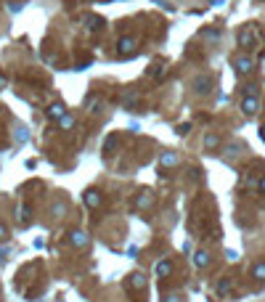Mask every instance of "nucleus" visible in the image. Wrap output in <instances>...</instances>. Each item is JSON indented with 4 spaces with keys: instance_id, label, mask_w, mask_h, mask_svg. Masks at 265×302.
<instances>
[{
    "instance_id": "18",
    "label": "nucleus",
    "mask_w": 265,
    "mask_h": 302,
    "mask_svg": "<svg viewBox=\"0 0 265 302\" xmlns=\"http://www.w3.org/2000/svg\"><path fill=\"white\" fill-rule=\"evenodd\" d=\"M5 239H8V231H5L3 226H0V241H5Z\"/></svg>"
},
{
    "instance_id": "9",
    "label": "nucleus",
    "mask_w": 265,
    "mask_h": 302,
    "mask_svg": "<svg viewBox=\"0 0 265 302\" xmlns=\"http://www.w3.org/2000/svg\"><path fill=\"white\" fill-rule=\"evenodd\" d=\"M144 284H146V278H144L141 273H133V276H130V286H133V289H141Z\"/></svg>"
},
{
    "instance_id": "8",
    "label": "nucleus",
    "mask_w": 265,
    "mask_h": 302,
    "mask_svg": "<svg viewBox=\"0 0 265 302\" xmlns=\"http://www.w3.org/2000/svg\"><path fill=\"white\" fill-rule=\"evenodd\" d=\"M48 117H50V120H61V117H64V106H61V103H53V106L48 109Z\"/></svg>"
},
{
    "instance_id": "6",
    "label": "nucleus",
    "mask_w": 265,
    "mask_h": 302,
    "mask_svg": "<svg viewBox=\"0 0 265 302\" xmlns=\"http://www.w3.org/2000/svg\"><path fill=\"white\" fill-rule=\"evenodd\" d=\"M85 204L93 207V209L101 207V194H98V191H88V194H85Z\"/></svg>"
},
{
    "instance_id": "1",
    "label": "nucleus",
    "mask_w": 265,
    "mask_h": 302,
    "mask_svg": "<svg viewBox=\"0 0 265 302\" xmlns=\"http://www.w3.org/2000/svg\"><path fill=\"white\" fill-rule=\"evenodd\" d=\"M257 40H260V35H257L255 27H241L239 29V45H241V48H255Z\"/></svg>"
},
{
    "instance_id": "14",
    "label": "nucleus",
    "mask_w": 265,
    "mask_h": 302,
    "mask_svg": "<svg viewBox=\"0 0 265 302\" xmlns=\"http://www.w3.org/2000/svg\"><path fill=\"white\" fill-rule=\"evenodd\" d=\"M88 109L93 111V114H98V98H96V96H90V98H88Z\"/></svg>"
},
{
    "instance_id": "7",
    "label": "nucleus",
    "mask_w": 265,
    "mask_h": 302,
    "mask_svg": "<svg viewBox=\"0 0 265 302\" xmlns=\"http://www.w3.org/2000/svg\"><path fill=\"white\" fill-rule=\"evenodd\" d=\"M252 276H255L257 281H265V262H263V260L252 265Z\"/></svg>"
},
{
    "instance_id": "20",
    "label": "nucleus",
    "mask_w": 265,
    "mask_h": 302,
    "mask_svg": "<svg viewBox=\"0 0 265 302\" xmlns=\"http://www.w3.org/2000/svg\"><path fill=\"white\" fill-rule=\"evenodd\" d=\"M210 3H212V5H223V0H210Z\"/></svg>"
},
{
    "instance_id": "13",
    "label": "nucleus",
    "mask_w": 265,
    "mask_h": 302,
    "mask_svg": "<svg viewBox=\"0 0 265 302\" xmlns=\"http://www.w3.org/2000/svg\"><path fill=\"white\" fill-rule=\"evenodd\" d=\"M217 143H220V138H217V135H207V138H204V146H207V149H215Z\"/></svg>"
},
{
    "instance_id": "10",
    "label": "nucleus",
    "mask_w": 265,
    "mask_h": 302,
    "mask_svg": "<svg viewBox=\"0 0 265 302\" xmlns=\"http://www.w3.org/2000/svg\"><path fill=\"white\" fill-rule=\"evenodd\" d=\"M193 262H196V268H204L210 262V257H207V252H196L193 254Z\"/></svg>"
},
{
    "instance_id": "19",
    "label": "nucleus",
    "mask_w": 265,
    "mask_h": 302,
    "mask_svg": "<svg viewBox=\"0 0 265 302\" xmlns=\"http://www.w3.org/2000/svg\"><path fill=\"white\" fill-rule=\"evenodd\" d=\"M165 302H180L178 294H170V297H165Z\"/></svg>"
},
{
    "instance_id": "21",
    "label": "nucleus",
    "mask_w": 265,
    "mask_h": 302,
    "mask_svg": "<svg viewBox=\"0 0 265 302\" xmlns=\"http://www.w3.org/2000/svg\"><path fill=\"white\" fill-rule=\"evenodd\" d=\"M260 188H263V194H265V178H263V183H260Z\"/></svg>"
},
{
    "instance_id": "5",
    "label": "nucleus",
    "mask_w": 265,
    "mask_h": 302,
    "mask_svg": "<svg viewBox=\"0 0 265 302\" xmlns=\"http://www.w3.org/2000/svg\"><path fill=\"white\" fill-rule=\"evenodd\" d=\"M69 241H72L74 247H82V249L90 244V241H88V233H82V231H72V233H69Z\"/></svg>"
},
{
    "instance_id": "12",
    "label": "nucleus",
    "mask_w": 265,
    "mask_h": 302,
    "mask_svg": "<svg viewBox=\"0 0 265 302\" xmlns=\"http://www.w3.org/2000/svg\"><path fill=\"white\" fill-rule=\"evenodd\" d=\"M151 201H154V199H151V196H148V194H146V196L141 194L138 199H135V207H151Z\"/></svg>"
},
{
    "instance_id": "15",
    "label": "nucleus",
    "mask_w": 265,
    "mask_h": 302,
    "mask_svg": "<svg viewBox=\"0 0 265 302\" xmlns=\"http://www.w3.org/2000/svg\"><path fill=\"white\" fill-rule=\"evenodd\" d=\"M178 156L175 154H162V165H175Z\"/></svg>"
},
{
    "instance_id": "4",
    "label": "nucleus",
    "mask_w": 265,
    "mask_h": 302,
    "mask_svg": "<svg viewBox=\"0 0 265 302\" xmlns=\"http://www.w3.org/2000/svg\"><path fill=\"white\" fill-rule=\"evenodd\" d=\"M135 48H138V45H135L133 37H125V40H120V56H122V58L133 56V53H135Z\"/></svg>"
},
{
    "instance_id": "11",
    "label": "nucleus",
    "mask_w": 265,
    "mask_h": 302,
    "mask_svg": "<svg viewBox=\"0 0 265 302\" xmlns=\"http://www.w3.org/2000/svg\"><path fill=\"white\" fill-rule=\"evenodd\" d=\"M170 271H172V265H170V262H167V260L157 262V273H159V276H167V273H170Z\"/></svg>"
},
{
    "instance_id": "17",
    "label": "nucleus",
    "mask_w": 265,
    "mask_h": 302,
    "mask_svg": "<svg viewBox=\"0 0 265 302\" xmlns=\"http://www.w3.org/2000/svg\"><path fill=\"white\" fill-rule=\"evenodd\" d=\"M72 117H61V127H72Z\"/></svg>"
},
{
    "instance_id": "3",
    "label": "nucleus",
    "mask_w": 265,
    "mask_h": 302,
    "mask_svg": "<svg viewBox=\"0 0 265 302\" xmlns=\"http://www.w3.org/2000/svg\"><path fill=\"white\" fill-rule=\"evenodd\" d=\"M241 109H244V114H257V109H260V101H257V96H247L241 101Z\"/></svg>"
},
{
    "instance_id": "16",
    "label": "nucleus",
    "mask_w": 265,
    "mask_h": 302,
    "mask_svg": "<svg viewBox=\"0 0 265 302\" xmlns=\"http://www.w3.org/2000/svg\"><path fill=\"white\" fill-rule=\"evenodd\" d=\"M88 22H90V24H88V27H90V29H98V27H101V24H103V22H101V19H96V16H90V19H88Z\"/></svg>"
},
{
    "instance_id": "2",
    "label": "nucleus",
    "mask_w": 265,
    "mask_h": 302,
    "mask_svg": "<svg viewBox=\"0 0 265 302\" xmlns=\"http://www.w3.org/2000/svg\"><path fill=\"white\" fill-rule=\"evenodd\" d=\"M234 67H236L239 75H249V72L255 69V61L247 58V56H239V58H234Z\"/></svg>"
}]
</instances>
